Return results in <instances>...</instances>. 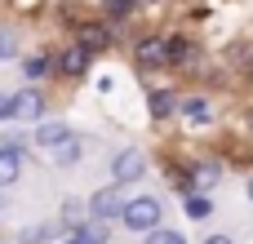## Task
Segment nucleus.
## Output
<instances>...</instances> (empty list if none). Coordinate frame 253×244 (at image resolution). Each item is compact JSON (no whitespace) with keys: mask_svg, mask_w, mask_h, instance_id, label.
I'll use <instances>...</instances> for the list:
<instances>
[{"mask_svg":"<svg viewBox=\"0 0 253 244\" xmlns=\"http://www.w3.org/2000/svg\"><path fill=\"white\" fill-rule=\"evenodd\" d=\"M138 67H165L169 62V36H147V40H138Z\"/></svg>","mask_w":253,"mask_h":244,"instance_id":"obj_3","label":"nucleus"},{"mask_svg":"<svg viewBox=\"0 0 253 244\" xmlns=\"http://www.w3.org/2000/svg\"><path fill=\"white\" fill-rule=\"evenodd\" d=\"M76 40H80L89 53H102V49L111 44V31H107V27H80V31H76Z\"/></svg>","mask_w":253,"mask_h":244,"instance_id":"obj_10","label":"nucleus"},{"mask_svg":"<svg viewBox=\"0 0 253 244\" xmlns=\"http://www.w3.org/2000/svg\"><path fill=\"white\" fill-rule=\"evenodd\" d=\"M18 173H22L18 142H4V147H0V187H4V182H18Z\"/></svg>","mask_w":253,"mask_h":244,"instance_id":"obj_9","label":"nucleus"},{"mask_svg":"<svg viewBox=\"0 0 253 244\" xmlns=\"http://www.w3.org/2000/svg\"><path fill=\"white\" fill-rule=\"evenodd\" d=\"M89 213H93L98 222H111V218H120V213H125V204H120V191H116V187H107V191H93V200H89Z\"/></svg>","mask_w":253,"mask_h":244,"instance_id":"obj_5","label":"nucleus"},{"mask_svg":"<svg viewBox=\"0 0 253 244\" xmlns=\"http://www.w3.org/2000/svg\"><path fill=\"white\" fill-rule=\"evenodd\" d=\"M44 236H49V231H44V227H22V240H27V244L44 240Z\"/></svg>","mask_w":253,"mask_h":244,"instance_id":"obj_19","label":"nucleus"},{"mask_svg":"<svg viewBox=\"0 0 253 244\" xmlns=\"http://www.w3.org/2000/svg\"><path fill=\"white\" fill-rule=\"evenodd\" d=\"M13 53H18V40L9 31H0V58H13Z\"/></svg>","mask_w":253,"mask_h":244,"instance_id":"obj_18","label":"nucleus"},{"mask_svg":"<svg viewBox=\"0 0 253 244\" xmlns=\"http://www.w3.org/2000/svg\"><path fill=\"white\" fill-rule=\"evenodd\" d=\"M249 196H253V182H249Z\"/></svg>","mask_w":253,"mask_h":244,"instance_id":"obj_23","label":"nucleus"},{"mask_svg":"<svg viewBox=\"0 0 253 244\" xmlns=\"http://www.w3.org/2000/svg\"><path fill=\"white\" fill-rule=\"evenodd\" d=\"M169 62H191V44L182 36H169Z\"/></svg>","mask_w":253,"mask_h":244,"instance_id":"obj_12","label":"nucleus"},{"mask_svg":"<svg viewBox=\"0 0 253 244\" xmlns=\"http://www.w3.org/2000/svg\"><path fill=\"white\" fill-rule=\"evenodd\" d=\"M40 111H44V98H40L36 89L13 93V120H40Z\"/></svg>","mask_w":253,"mask_h":244,"instance_id":"obj_7","label":"nucleus"},{"mask_svg":"<svg viewBox=\"0 0 253 244\" xmlns=\"http://www.w3.org/2000/svg\"><path fill=\"white\" fill-rule=\"evenodd\" d=\"M44 71H49V58H44V53H31V58H27V76L36 80V76H44Z\"/></svg>","mask_w":253,"mask_h":244,"instance_id":"obj_15","label":"nucleus"},{"mask_svg":"<svg viewBox=\"0 0 253 244\" xmlns=\"http://www.w3.org/2000/svg\"><path fill=\"white\" fill-rule=\"evenodd\" d=\"M13 116V93H0V120Z\"/></svg>","mask_w":253,"mask_h":244,"instance_id":"obj_20","label":"nucleus"},{"mask_svg":"<svg viewBox=\"0 0 253 244\" xmlns=\"http://www.w3.org/2000/svg\"><path fill=\"white\" fill-rule=\"evenodd\" d=\"M213 178H218L213 164H200V169H196V182H200V187H213Z\"/></svg>","mask_w":253,"mask_h":244,"instance_id":"obj_17","label":"nucleus"},{"mask_svg":"<svg viewBox=\"0 0 253 244\" xmlns=\"http://www.w3.org/2000/svg\"><path fill=\"white\" fill-rule=\"evenodd\" d=\"M173 107H178V102H173L169 89H156V93H151V116H173Z\"/></svg>","mask_w":253,"mask_h":244,"instance_id":"obj_11","label":"nucleus"},{"mask_svg":"<svg viewBox=\"0 0 253 244\" xmlns=\"http://www.w3.org/2000/svg\"><path fill=\"white\" fill-rule=\"evenodd\" d=\"M133 4H138V0H102V13H107V18H129Z\"/></svg>","mask_w":253,"mask_h":244,"instance_id":"obj_13","label":"nucleus"},{"mask_svg":"<svg viewBox=\"0 0 253 244\" xmlns=\"http://www.w3.org/2000/svg\"><path fill=\"white\" fill-rule=\"evenodd\" d=\"M120 222H125L129 231H142V236L160 231V200H151V196L129 200V204H125V213H120Z\"/></svg>","mask_w":253,"mask_h":244,"instance_id":"obj_2","label":"nucleus"},{"mask_svg":"<svg viewBox=\"0 0 253 244\" xmlns=\"http://www.w3.org/2000/svg\"><path fill=\"white\" fill-rule=\"evenodd\" d=\"M182 116H187V124H191V129L213 124V107H209L205 98H187V102H182Z\"/></svg>","mask_w":253,"mask_h":244,"instance_id":"obj_8","label":"nucleus"},{"mask_svg":"<svg viewBox=\"0 0 253 244\" xmlns=\"http://www.w3.org/2000/svg\"><path fill=\"white\" fill-rule=\"evenodd\" d=\"M187 213H191V218H209V213H213L209 196H187Z\"/></svg>","mask_w":253,"mask_h":244,"instance_id":"obj_14","label":"nucleus"},{"mask_svg":"<svg viewBox=\"0 0 253 244\" xmlns=\"http://www.w3.org/2000/svg\"><path fill=\"white\" fill-rule=\"evenodd\" d=\"M205 244H236V240H227V236H209Z\"/></svg>","mask_w":253,"mask_h":244,"instance_id":"obj_21","label":"nucleus"},{"mask_svg":"<svg viewBox=\"0 0 253 244\" xmlns=\"http://www.w3.org/2000/svg\"><path fill=\"white\" fill-rule=\"evenodd\" d=\"M147 244H187V240H182L178 231H151V236H147Z\"/></svg>","mask_w":253,"mask_h":244,"instance_id":"obj_16","label":"nucleus"},{"mask_svg":"<svg viewBox=\"0 0 253 244\" xmlns=\"http://www.w3.org/2000/svg\"><path fill=\"white\" fill-rule=\"evenodd\" d=\"M138 4H156V0H138Z\"/></svg>","mask_w":253,"mask_h":244,"instance_id":"obj_22","label":"nucleus"},{"mask_svg":"<svg viewBox=\"0 0 253 244\" xmlns=\"http://www.w3.org/2000/svg\"><path fill=\"white\" fill-rule=\"evenodd\" d=\"M58 67H62V76H84V67H89V49H84L80 40H71V44L62 49V58H58Z\"/></svg>","mask_w":253,"mask_h":244,"instance_id":"obj_6","label":"nucleus"},{"mask_svg":"<svg viewBox=\"0 0 253 244\" xmlns=\"http://www.w3.org/2000/svg\"><path fill=\"white\" fill-rule=\"evenodd\" d=\"M142 169H147V156H142L138 147H125V151L116 156V182H138Z\"/></svg>","mask_w":253,"mask_h":244,"instance_id":"obj_4","label":"nucleus"},{"mask_svg":"<svg viewBox=\"0 0 253 244\" xmlns=\"http://www.w3.org/2000/svg\"><path fill=\"white\" fill-rule=\"evenodd\" d=\"M36 142H40V147H49L58 164H71V160L80 156V138H76V133H71L67 124H40Z\"/></svg>","mask_w":253,"mask_h":244,"instance_id":"obj_1","label":"nucleus"}]
</instances>
